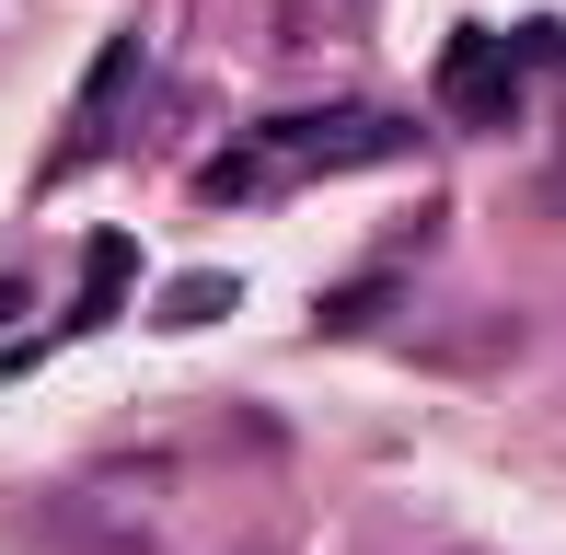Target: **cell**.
<instances>
[{
    "label": "cell",
    "instance_id": "8992f818",
    "mask_svg": "<svg viewBox=\"0 0 566 555\" xmlns=\"http://www.w3.org/2000/svg\"><path fill=\"white\" fill-rule=\"evenodd\" d=\"M277 174H290V163L254 139V150H220V163L197 174V197H209V209H254V197H277Z\"/></svg>",
    "mask_w": 566,
    "mask_h": 555
},
{
    "label": "cell",
    "instance_id": "52a82bcc",
    "mask_svg": "<svg viewBox=\"0 0 566 555\" xmlns=\"http://www.w3.org/2000/svg\"><path fill=\"white\" fill-rule=\"evenodd\" d=\"M82 278H93L82 324H93V313H116V290H127V278H139V243H127V232H93V243H82Z\"/></svg>",
    "mask_w": 566,
    "mask_h": 555
},
{
    "label": "cell",
    "instance_id": "7a4b0ae2",
    "mask_svg": "<svg viewBox=\"0 0 566 555\" xmlns=\"http://www.w3.org/2000/svg\"><path fill=\"white\" fill-rule=\"evenodd\" d=\"M277 163H394L405 150V116H358V105H313V116H266L254 128Z\"/></svg>",
    "mask_w": 566,
    "mask_h": 555
},
{
    "label": "cell",
    "instance_id": "3957f363",
    "mask_svg": "<svg viewBox=\"0 0 566 555\" xmlns=\"http://www.w3.org/2000/svg\"><path fill=\"white\" fill-rule=\"evenodd\" d=\"M127 82H139V35H105V46H93V82H82V128H70V163H93V150L116 139Z\"/></svg>",
    "mask_w": 566,
    "mask_h": 555
},
{
    "label": "cell",
    "instance_id": "5b68a950",
    "mask_svg": "<svg viewBox=\"0 0 566 555\" xmlns=\"http://www.w3.org/2000/svg\"><path fill=\"white\" fill-rule=\"evenodd\" d=\"M231 301H243V278H220V266H197V278H174V290L150 301V324H163V336H197V324H220Z\"/></svg>",
    "mask_w": 566,
    "mask_h": 555
},
{
    "label": "cell",
    "instance_id": "277c9868",
    "mask_svg": "<svg viewBox=\"0 0 566 555\" xmlns=\"http://www.w3.org/2000/svg\"><path fill=\"white\" fill-rule=\"evenodd\" d=\"M440 82H451V105L474 116V128H497V116L521 105V82H509V70H497V46H485V35H451V59H440Z\"/></svg>",
    "mask_w": 566,
    "mask_h": 555
},
{
    "label": "cell",
    "instance_id": "ba28073f",
    "mask_svg": "<svg viewBox=\"0 0 566 555\" xmlns=\"http://www.w3.org/2000/svg\"><path fill=\"white\" fill-rule=\"evenodd\" d=\"M394 301H405L394 278H358V290H324V301H313V324H324V336H358V324H381Z\"/></svg>",
    "mask_w": 566,
    "mask_h": 555
},
{
    "label": "cell",
    "instance_id": "6da1fadb",
    "mask_svg": "<svg viewBox=\"0 0 566 555\" xmlns=\"http://www.w3.org/2000/svg\"><path fill=\"white\" fill-rule=\"evenodd\" d=\"M139 474H150V463H116V474H82V486L23 498L35 555H174L163 521H150V498H139Z\"/></svg>",
    "mask_w": 566,
    "mask_h": 555
}]
</instances>
